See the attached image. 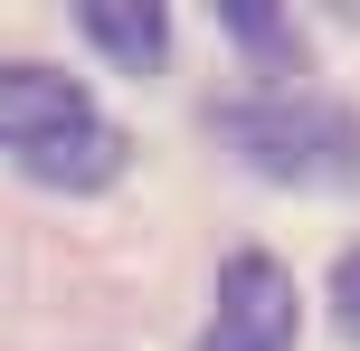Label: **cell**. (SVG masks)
<instances>
[{
  "label": "cell",
  "instance_id": "6da1fadb",
  "mask_svg": "<svg viewBox=\"0 0 360 351\" xmlns=\"http://www.w3.org/2000/svg\"><path fill=\"white\" fill-rule=\"evenodd\" d=\"M0 152H10L29 181H48V190H105L133 143L105 124V105H95L76 76L19 57V67H0Z\"/></svg>",
  "mask_w": 360,
  "mask_h": 351
},
{
  "label": "cell",
  "instance_id": "7a4b0ae2",
  "mask_svg": "<svg viewBox=\"0 0 360 351\" xmlns=\"http://www.w3.org/2000/svg\"><path fill=\"white\" fill-rule=\"evenodd\" d=\"M218 133H228L266 181H304V190H351V181H360V114L313 105V95L228 105V114H218Z\"/></svg>",
  "mask_w": 360,
  "mask_h": 351
},
{
  "label": "cell",
  "instance_id": "3957f363",
  "mask_svg": "<svg viewBox=\"0 0 360 351\" xmlns=\"http://www.w3.org/2000/svg\"><path fill=\"white\" fill-rule=\"evenodd\" d=\"M199 351H294V276L266 247L218 266V323L199 333Z\"/></svg>",
  "mask_w": 360,
  "mask_h": 351
},
{
  "label": "cell",
  "instance_id": "277c9868",
  "mask_svg": "<svg viewBox=\"0 0 360 351\" xmlns=\"http://www.w3.org/2000/svg\"><path fill=\"white\" fill-rule=\"evenodd\" d=\"M76 19H86V38L114 57V67H133V76L162 67V48H171V19L152 10V0H86Z\"/></svg>",
  "mask_w": 360,
  "mask_h": 351
},
{
  "label": "cell",
  "instance_id": "5b68a950",
  "mask_svg": "<svg viewBox=\"0 0 360 351\" xmlns=\"http://www.w3.org/2000/svg\"><path fill=\"white\" fill-rule=\"evenodd\" d=\"M332 323H342V333L360 342V247H351L342 266H332Z\"/></svg>",
  "mask_w": 360,
  "mask_h": 351
}]
</instances>
